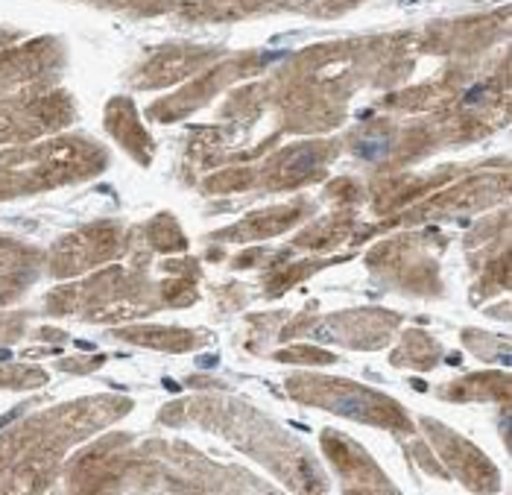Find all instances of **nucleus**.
<instances>
[{"instance_id":"f257e3e1","label":"nucleus","mask_w":512,"mask_h":495,"mask_svg":"<svg viewBox=\"0 0 512 495\" xmlns=\"http://www.w3.org/2000/svg\"><path fill=\"white\" fill-rule=\"evenodd\" d=\"M393 150V144L387 135H372V138H361L354 144V153L361 156L363 161H380V159H387Z\"/></svg>"},{"instance_id":"f03ea898","label":"nucleus","mask_w":512,"mask_h":495,"mask_svg":"<svg viewBox=\"0 0 512 495\" xmlns=\"http://www.w3.org/2000/svg\"><path fill=\"white\" fill-rule=\"evenodd\" d=\"M314 164H316V153H299V156L290 161L293 170H307V167H314Z\"/></svg>"},{"instance_id":"7ed1b4c3","label":"nucleus","mask_w":512,"mask_h":495,"mask_svg":"<svg viewBox=\"0 0 512 495\" xmlns=\"http://www.w3.org/2000/svg\"><path fill=\"white\" fill-rule=\"evenodd\" d=\"M486 88L483 85H477V88H471V91H466V103H477L480 100V94H483Z\"/></svg>"},{"instance_id":"20e7f679","label":"nucleus","mask_w":512,"mask_h":495,"mask_svg":"<svg viewBox=\"0 0 512 495\" xmlns=\"http://www.w3.org/2000/svg\"><path fill=\"white\" fill-rule=\"evenodd\" d=\"M9 355H12L9 349H0V361H9Z\"/></svg>"}]
</instances>
